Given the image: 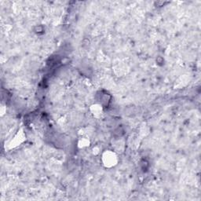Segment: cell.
I'll return each mask as SVG.
<instances>
[{
	"label": "cell",
	"mask_w": 201,
	"mask_h": 201,
	"mask_svg": "<svg viewBox=\"0 0 201 201\" xmlns=\"http://www.w3.org/2000/svg\"><path fill=\"white\" fill-rule=\"evenodd\" d=\"M103 165L107 168L115 167L118 163V157L116 153L111 150H106L102 155V158Z\"/></svg>",
	"instance_id": "cell-1"
},
{
	"label": "cell",
	"mask_w": 201,
	"mask_h": 201,
	"mask_svg": "<svg viewBox=\"0 0 201 201\" xmlns=\"http://www.w3.org/2000/svg\"><path fill=\"white\" fill-rule=\"evenodd\" d=\"M91 113L95 117H100L102 116V113H103V109H102V106L100 105H93L91 106Z\"/></svg>",
	"instance_id": "cell-2"
},
{
	"label": "cell",
	"mask_w": 201,
	"mask_h": 201,
	"mask_svg": "<svg viewBox=\"0 0 201 201\" xmlns=\"http://www.w3.org/2000/svg\"><path fill=\"white\" fill-rule=\"evenodd\" d=\"M90 144V142L89 140H87V138H82L80 139L79 142V147L80 148H84V147H87Z\"/></svg>",
	"instance_id": "cell-3"
}]
</instances>
